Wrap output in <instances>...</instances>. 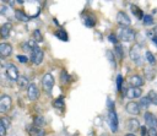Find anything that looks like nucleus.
Masks as SVG:
<instances>
[{"instance_id": "1", "label": "nucleus", "mask_w": 157, "mask_h": 136, "mask_svg": "<svg viewBox=\"0 0 157 136\" xmlns=\"http://www.w3.org/2000/svg\"><path fill=\"white\" fill-rule=\"evenodd\" d=\"M118 37L123 40V42H133L136 37V33L130 27H121L118 32Z\"/></svg>"}, {"instance_id": "2", "label": "nucleus", "mask_w": 157, "mask_h": 136, "mask_svg": "<svg viewBox=\"0 0 157 136\" xmlns=\"http://www.w3.org/2000/svg\"><path fill=\"white\" fill-rule=\"evenodd\" d=\"M42 86H43V90L47 94H50L53 91V87H54V77L52 74H45L43 79H42Z\"/></svg>"}, {"instance_id": "3", "label": "nucleus", "mask_w": 157, "mask_h": 136, "mask_svg": "<svg viewBox=\"0 0 157 136\" xmlns=\"http://www.w3.org/2000/svg\"><path fill=\"white\" fill-rule=\"evenodd\" d=\"M129 57H130V59L136 64L138 63L140 64L141 63V45H139V44L133 45L130 50H129Z\"/></svg>"}, {"instance_id": "4", "label": "nucleus", "mask_w": 157, "mask_h": 136, "mask_svg": "<svg viewBox=\"0 0 157 136\" xmlns=\"http://www.w3.org/2000/svg\"><path fill=\"white\" fill-rule=\"evenodd\" d=\"M43 58H44V53L39 47H37L36 49H33L31 52V62L35 65H39L43 62Z\"/></svg>"}, {"instance_id": "5", "label": "nucleus", "mask_w": 157, "mask_h": 136, "mask_svg": "<svg viewBox=\"0 0 157 136\" xmlns=\"http://www.w3.org/2000/svg\"><path fill=\"white\" fill-rule=\"evenodd\" d=\"M6 75H8V79L11 80V81H17L18 77H20L17 67L13 64H8L6 65Z\"/></svg>"}, {"instance_id": "6", "label": "nucleus", "mask_w": 157, "mask_h": 136, "mask_svg": "<svg viewBox=\"0 0 157 136\" xmlns=\"http://www.w3.org/2000/svg\"><path fill=\"white\" fill-rule=\"evenodd\" d=\"M108 120H109V127H111V130L113 132H117L118 127H119V120H118V115H117V113H115V110L109 112Z\"/></svg>"}, {"instance_id": "7", "label": "nucleus", "mask_w": 157, "mask_h": 136, "mask_svg": "<svg viewBox=\"0 0 157 136\" xmlns=\"http://www.w3.org/2000/svg\"><path fill=\"white\" fill-rule=\"evenodd\" d=\"M11 103H12L11 97L8 96V94H3L1 98H0V112L1 113L8 112L11 108Z\"/></svg>"}, {"instance_id": "8", "label": "nucleus", "mask_w": 157, "mask_h": 136, "mask_svg": "<svg viewBox=\"0 0 157 136\" xmlns=\"http://www.w3.org/2000/svg\"><path fill=\"white\" fill-rule=\"evenodd\" d=\"M39 97V91H38V87L36 84H30L28 88H27V98L30 101H37V98Z\"/></svg>"}, {"instance_id": "9", "label": "nucleus", "mask_w": 157, "mask_h": 136, "mask_svg": "<svg viewBox=\"0 0 157 136\" xmlns=\"http://www.w3.org/2000/svg\"><path fill=\"white\" fill-rule=\"evenodd\" d=\"M117 21H118V23H119L120 26H123V27H128L129 25L131 23L130 17H129L124 11H119V12L117 13Z\"/></svg>"}, {"instance_id": "10", "label": "nucleus", "mask_w": 157, "mask_h": 136, "mask_svg": "<svg viewBox=\"0 0 157 136\" xmlns=\"http://www.w3.org/2000/svg\"><path fill=\"white\" fill-rule=\"evenodd\" d=\"M144 118H145V121H146V125L150 129H156L157 127V118L155 117L152 113L146 112L145 115H144Z\"/></svg>"}, {"instance_id": "11", "label": "nucleus", "mask_w": 157, "mask_h": 136, "mask_svg": "<svg viewBox=\"0 0 157 136\" xmlns=\"http://www.w3.org/2000/svg\"><path fill=\"white\" fill-rule=\"evenodd\" d=\"M140 104L136 103V102H129V103L125 106V109L129 114L131 115H138L140 113Z\"/></svg>"}, {"instance_id": "12", "label": "nucleus", "mask_w": 157, "mask_h": 136, "mask_svg": "<svg viewBox=\"0 0 157 136\" xmlns=\"http://www.w3.org/2000/svg\"><path fill=\"white\" fill-rule=\"evenodd\" d=\"M141 94H142V91L140 87H131L126 91L125 96L130 99H134V98H141Z\"/></svg>"}, {"instance_id": "13", "label": "nucleus", "mask_w": 157, "mask_h": 136, "mask_svg": "<svg viewBox=\"0 0 157 136\" xmlns=\"http://www.w3.org/2000/svg\"><path fill=\"white\" fill-rule=\"evenodd\" d=\"M12 53V45L9 44V43H1L0 44V55L1 58H8L11 55Z\"/></svg>"}, {"instance_id": "14", "label": "nucleus", "mask_w": 157, "mask_h": 136, "mask_svg": "<svg viewBox=\"0 0 157 136\" xmlns=\"http://www.w3.org/2000/svg\"><path fill=\"white\" fill-rule=\"evenodd\" d=\"M126 127H128V130H129V131H135V130H138V129H140V123H139V120H138V119H135V118L129 119V120L126 121Z\"/></svg>"}, {"instance_id": "15", "label": "nucleus", "mask_w": 157, "mask_h": 136, "mask_svg": "<svg viewBox=\"0 0 157 136\" xmlns=\"http://www.w3.org/2000/svg\"><path fill=\"white\" fill-rule=\"evenodd\" d=\"M12 28V25L10 22H6L1 26V28H0V35H1V37L5 39V38H8L9 35H10V31Z\"/></svg>"}, {"instance_id": "16", "label": "nucleus", "mask_w": 157, "mask_h": 136, "mask_svg": "<svg viewBox=\"0 0 157 136\" xmlns=\"http://www.w3.org/2000/svg\"><path fill=\"white\" fill-rule=\"evenodd\" d=\"M15 17L18 20V21H21V22H28L30 18H31V16H28L22 10H16L15 11Z\"/></svg>"}, {"instance_id": "17", "label": "nucleus", "mask_w": 157, "mask_h": 136, "mask_svg": "<svg viewBox=\"0 0 157 136\" xmlns=\"http://www.w3.org/2000/svg\"><path fill=\"white\" fill-rule=\"evenodd\" d=\"M130 85L133 87H141L144 85V80H142V77L139 76V75H133L130 77Z\"/></svg>"}, {"instance_id": "18", "label": "nucleus", "mask_w": 157, "mask_h": 136, "mask_svg": "<svg viewBox=\"0 0 157 136\" xmlns=\"http://www.w3.org/2000/svg\"><path fill=\"white\" fill-rule=\"evenodd\" d=\"M96 22H97V20L93 15H87L84 18V23L86 27H88V28H93V27L96 26Z\"/></svg>"}, {"instance_id": "19", "label": "nucleus", "mask_w": 157, "mask_h": 136, "mask_svg": "<svg viewBox=\"0 0 157 136\" xmlns=\"http://www.w3.org/2000/svg\"><path fill=\"white\" fill-rule=\"evenodd\" d=\"M16 82H17V86H18L20 90H25V88H28V86H30L28 79L26 76H20Z\"/></svg>"}, {"instance_id": "20", "label": "nucleus", "mask_w": 157, "mask_h": 136, "mask_svg": "<svg viewBox=\"0 0 157 136\" xmlns=\"http://www.w3.org/2000/svg\"><path fill=\"white\" fill-rule=\"evenodd\" d=\"M130 10H131V12L134 13V16L138 18V20H142L144 18V12H142V10L140 9V8H138V6L136 5H131L130 6Z\"/></svg>"}, {"instance_id": "21", "label": "nucleus", "mask_w": 157, "mask_h": 136, "mask_svg": "<svg viewBox=\"0 0 157 136\" xmlns=\"http://www.w3.org/2000/svg\"><path fill=\"white\" fill-rule=\"evenodd\" d=\"M28 134H30V136H45V131L43 129H39V127L28 129Z\"/></svg>"}, {"instance_id": "22", "label": "nucleus", "mask_w": 157, "mask_h": 136, "mask_svg": "<svg viewBox=\"0 0 157 136\" xmlns=\"http://www.w3.org/2000/svg\"><path fill=\"white\" fill-rule=\"evenodd\" d=\"M44 124H45V120L43 118V115H36L35 119H33V125H35V127L40 129Z\"/></svg>"}, {"instance_id": "23", "label": "nucleus", "mask_w": 157, "mask_h": 136, "mask_svg": "<svg viewBox=\"0 0 157 136\" xmlns=\"http://www.w3.org/2000/svg\"><path fill=\"white\" fill-rule=\"evenodd\" d=\"M55 36H57V38H59L60 40H63V42H67V40H69V36H67L66 31L63 30V28H60L59 31H57V32H55Z\"/></svg>"}, {"instance_id": "24", "label": "nucleus", "mask_w": 157, "mask_h": 136, "mask_svg": "<svg viewBox=\"0 0 157 136\" xmlns=\"http://www.w3.org/2000/svg\"><path fill=\"white\" fill-rule=\"evenodd\" d=\"M107 59H108L109 64L112 65L113 69H115V67H117V62H115V55H114V53L112 50H108L107 52Z\"/></svg>"}, {"instance_id": "25", "label": "nucleus", "mask_w": 157, "mask_h": 136, "mask_svg": "<svg viewBox=\"0 0 157 136\" xmlns=\"http://www.w3.org/2000/svg\"><path fill=\"white\" fill-rule=\"evenodd\" d=\"M145 74H146V79L147 80H153L155 79V75H156V71L153 69V66L145 67Z\"/></svg>"}, {"instance_id": "26", "label": "nucleus", "mask_w": 157, "mask_h": 136, "mask_svg": "<svg viewBox=\"0 0 157 136\" xmlns=\"http://www.w3.org/2000/svg\"><path fill=\"white\" fill-rule=\"evenodd\" d=\"M147 98L150 99V102H151V104L153 106H157V92L151 90V91H148L147 93Z\"/></svg>"}, {"instance_id": "27", "label": "nucleus", "mask_w": 157, "mask_h": 136, "mask_svg": "<svg viewBox=\"0 0 157 136\" xmlns=\"http://www.w3.org/2000/svg\"><path fill=\"white\" fill-rule=\"evenodd\" d=\"M145 58H146V60H147V63L151 65V66H153L155 64H156V59H155V55L151 53V52H146V54H145Z\"/></svg>"}, {"instance_id": "28", "label": "nucleus", "mask_w": 157, "mask_h": 136, "mask_svg": "<svg viewBox=\"0 0 157 136\" xmlns=\"http://www.w3.org/2000/svg\"><path fill=\"white\" fill-rule=\"evenodd\" d=\"M54 107L57 108V109H63L64 108V106H65V103H64V98L63 97H59V98H57L55 101H54Z\"/></svg>"}, {"instance_id": "29", "label": "nucleus", "mask_w": 157, "mask_h": 136, "mask_svg": "<svg viewBox=\"0 0 157 136\" xmlns=\"http://www.w3.org/2000/svg\"><path fill=\"white\" fill-rule=\"evenodd\" d=\"M114 52H115V57H118L120 60L124 58V52H123V48H121L120 44H117V45H115Z\"/></svg>"}, {"instance_id": "30", "label": "nucleus", "mask_w": 157, "mask_h": 136, "mask_svg": "<svg viewBox=\"0 0 157 136\" xmlns=\"http://www.w3.org/2000/svg\"><path fill=\"white\" fill-rule=\"evenodd\" d=\"M33 39L36 40V42H42L43 40V36H42V32H40L39 30H35L33 31Z\"/></svg>"}, {"instance_id": "31", "label": "nucleus", "mask_w": 157, "mask_h": 136, "mask_svg": "<svg viewBox=\"0 0 157 136\" xmlns=\"http://www.w3.org/2000/svg\"><path fill=\"white\" fill-rule=\"evenodd\" d=\"M139 104L141 108H147L150 104H151V102H150V99L147 97H141L140 98V102H139Z\"/></svg>"}, {"instance_id": "32", "label": "nucleus", "mask_w": 157, "mask_h": 136, "mask_svg": "<svg viewBox=\"0 0 157 136\" xmlns=\"http://www.w3.org/2000/svg\"><path fill=\"white\" fill-rule=\"evenodd\" d=\"M142 21H144V23L146 26H151V25H153V17H152V15H145L144 18H142Z\"/></svg>"}, {"instance_id": "33", "label": "nucleus", "mask_w": 157, "mask_h": 136, "mask_svg": "<svg viewBox=\"0 0 157 136\" xmlns=\"http://www.w3.org/2000/svg\"><path fill=\"white\" fill-rule=\"evenodd\" d=\"M107 107H108V110L109 112H114V102L112 98H107Z\"/></svg>"}, {"instance_id": "34", "label": "nucleus", "mask_w": 157, "mask_h": 136, "mask_svg": "<svg viewBox=\"0 0 157 136\" xmlns=\"http://www.w3.org/2000/svg\"><path fill=\"white\" fill-rule=\"evenodd\" d=\"M117 37H118V36H115L114 33H111V35L108 36V40H109V42H112L113 44L117 45V44H118V38H117Z\"/></svg>"}, {"instance_id": "35", "label": "nucleus", "mask_w": 157, "mask_h": 136, "mask_svg": "<svg viewBox=\"0 0 157 136\" xmlns=\"http://www.w3.org/2000/svg\"><path fill=\"white\" fill-rule=\"evenodd\" d=\"M121 86H123V76L120 74H118V76H117V90L118 91L121 90Z\"/></svg>"}, {"instance_id": "36", "label": "nucleus", "mask_w": 157, "mask_h": 136, "mask_svg": "<svg viewBox=\"0 0 157 136\" xmlns=\"http://www.w3.org/2000/svg\"><path fill=\"white\" fill-rule=\"evenodd\" d=\"M16 59L18 60L20 63H22V64H25V63L28 62V58L25 57V55H20V54H18V55H16Z\"/></svg>"}, {"instance_id": "37", "label": "nucleus", "mask_w": 157, "mask_h": 136, "mask_svg": "<svg viewBox=\"0 0 157 136\" xmlns=\"http://www.w3.org/2000/svg\"><path fill=\"white\" fill-rule=\"evenodd\" d=\"M61 79H63V81H64V82H67V81H69V79H70L69 74H67L65 70H63V71H61Z\"/></svg>"}, {"instance_id": "38", "label": "nucleus", "mask_w": 157, "mask_h": 136, "mask_svg": "<svg viewBox=\"0 0 157 136\" xmlns=\"http://www.w3.org/2000/svg\"><path fill=\"white\" fill-rule=\"evenodd\" d=\"M0 123H1L6 129H8V127L10 126V121H9L8 119H6V118H1V119H0Z\"/></svg>"}, {"instance_id": "39", "label": "nucleus", "mask_w": 157, "mask_h": 136, "mask_svg": "<svg viewBox=\"0 0 157 136\" xmlns=\"http://www.w3.org/2000/svg\"><path fill=\"white\" fill-rule=\"evenodd\" d=\"M6 135V127L0 123V136H5Z\"/></svg>"}, {"instance_id": "40", "label": "nucleus", "mask_w": 157, "mask_h": 136, "mask_svg": "<svg viewBox=\"0 0 157 136\" xmlns=\"http://www.w3.org/2000/svg\"><path fill=\"white\" fill-rule=\"evenodd\" d=\"M147 136H157V130L156 129H148L147 130Z\"/></svg>"}, {"instance_id": "41", "label": "nucleus", "mask_w": 157, "mask_h": 136, "mask_svg": "<svg viewBox=\"0 0 157 136\" xmlns=\"http://www.w3.org/2000/svg\"><path fill=\"white\" fill-rule=\"evenodd\" d=\"M140 132H141V136H146V134L148 131H146V126H141L140 127Z\"/></svg>"}, {"instance_id": "42", "label": "nucleus", "mask_w": 157, "mask_h": 136, "mask_svg": "<svg viewBox=\"0 0 157 136\" xmlns=\"http://www.w3.org/2000/svg\"><path fill=\"white\" fill-rule=\"evenodd\" d=\"M152 42H153V43L156 44V47H157V37H153V38H152Z\"/></svg>"}, {"instance_id": "43", "label": "nucleus", "mask_w": 157, "mask_h": 136, "mask_svg": "<svg viewBox=\"0 0 157 136\" xmlns=\"http://www.w3.org/2000/svg\"><path fill=\"white\" fill-rule=\"evenodd\" d=\"M153 32H155V37H157V26L155 27V31Z\"/></svg>"}, {"instance_id": "44", "label": "nucleus", "mask_w": 157, "mask_h": 136, "mask_svg": "<svg viewBox=\"0 0 157 136\" xmlns=\"http://www.w3.org/2000/svg\"><path fill=\"white\" fill-rule=\"evenodd\" d=\"M125 136H135V135H133V134H128V135H125Z\"/></svg>"}]
</instances>
